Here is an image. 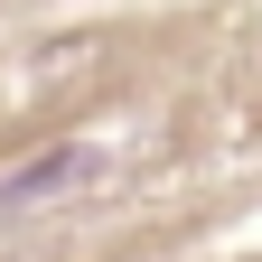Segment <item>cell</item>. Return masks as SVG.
<instances>
[{
  "label": "cell",
  "instance_id": "cell-1",
  "mask_svg": "<svg viewBox=\"0 0 262 262\" xmlns=\"http://www.w3.org/2000/svg\"><path fill=\"white\" fill-rule=\"evenodd\" d=\"M113 159L94 150V141H56L38 159H19L10 178H0V215H28V206H56V196H84V187H103Z\"/></svg>",
  "mask_w": 262,
  "mask_h": 262
}]
</instances>
